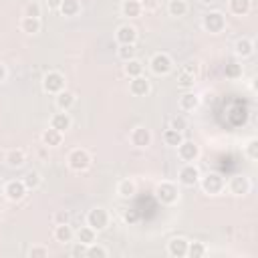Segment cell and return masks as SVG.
<instances>
[{
	"instance_id": "cell-42",
	"label": "cell",
	"mask_w": 258,
	"mask_h": 258,
	"mask_svg": "<svg viewBox=\"0 0 258 258\" xmlns=\"http://www.w3.org/2000/svg\"><path fill=\"white\" fill-rule=\"evenodd\" d=\"M30 258H46L48 256V250L46 248H42V246H34V248H30Z\"/></svg>"
},
{
	"instance_id": "cell-34",
	"label": "cell",
	"mask_w": 258,
	"mask_h": 258,
	"mask_svg": "<svg viewBox=\"0 0 258 258\" xmlns=\"http://www.w3.org/2000/svg\"><path fill=\"white\" fill-rule=\"evenodd\" d=\"M24 185H26V189H34V187H38L40 185V173L38 171H28L26 175H24Z\"/></svg>"
},
{
	"instance_id": "cell-25",
	"label": "cell",
	"mask_w": 258,
	"mask_h": 258,
	"mask_svg": "<svg viewBox=\"0 0 258 258\" xmlns=\"http://www.w3.org/2000/svg\"><path fill=\"white\" fill-rule=\"evenodd\" d=\"M20 28H22V32H26V34H36V32H40V20H38V18L24 16V18L20 20Z\"/></svg>"
},
{
	"instance_id": "cell-44",
	"label": "cell",
	"mask_w": 258,
	"mask_h": 258,
	"mask_svg": "<svg viewBox=\"0 0 258 258\" xmlns=\"http://www.w3.org/2000/svg\"><path fill=\"white\" fill-rule=\"evenodd\" d=\"M60 2H62V0H46V6L54 10V8H58V6H60Z\"/></svg>"
},
{
	"instance_id": "cell-3",
	"label": "cell",
	"mask_w": 258,
	"mask_h": 258,
	"mask_svg": "<svg viewBox=\"0 0 258 258\" xmlns=\"http://www.w3.org/2000/svg\"><path fill=\"white\" fill-rule=\"evenodd\" d=\"M196 79H198V62H187L179 69V75H177V85L181 89H191L196 85Z\"/></svg>"
},
{
	"instance_id": "cell-48",
	"label": "cell",
	"mask_w": 258,
	"mask_h": 258,
	"mask_svg": "<svg viewBox=\"0 0 258 258\" xmlns=\"http://www.w3.org/2000/svg\"><path fill=\"white\" fill-rule=\"evenodd\" d=\"M202 4H212V2H216V0H200Z\"/></svg>"
},
{
	"instance_id": "cell-33",
	"label": "cell",
	"mask_w": 258,
	"mask_h": 258,
	"mask_svg": "<svg viewBox=\"0 0 258 258\" xmlns=\"http://www.w3.org/2000/svg\"><path fill=\"white\" fill-rule=\"evenodd\" d=\"M117 54H119L121 60H131V58H135V44H119Z\"/></svg>"
},
{
	"instance_id": "cell-18",
	"label": "cell",
	"mask_w": 258,
	"mask_h": 258,
	"mask_svg": "<svg viewBox=\"0 0 258 258\" xmlns=\"http://www.w3.org/2000/svg\"><path fill=\"white\" fill-rule=\"evenodd\" d=\"M60 141H62V133L60 131H56L52 127H48V129L42 131V143L46 147H56V145H60Z\"/></svg>"
},
{
	"instance_id": "cell-5",
	"label": "cell",
	"mask_w": 258,
	"mask_h": 258,
	"mask_svg": "<svg viewBox=\"0 0 258 258\" xmlns=\"http://www.w3.org/2000/svg\"><path fill=\"white\" fill-rule=\"evenodd\" d=\"M42 89H44L46 93H50V95L60 93V91L64 89V77H62L60 73H56V71L46 73L44 79H42Z\"/></svg>"
},
{
	"instance_id": "cell-16",
	"label": "cell",
	"mask_w": 258,
	"mask_h": 258,
	"mask_svg": "<svg viewBox=\"0 0 258 258\" xmlns=\"http://www.w3.org/2000/svg\"><path fill=\"white\" fill-rule=\"evenodd\" d=\"M230 191L234 194V196H244V194H248V189H250V181H248V177H244V175H234L232 179H230Z\"/></svg>"
},
{
	"instance_id": "cell-38",
	"label": "cell",
	"mask_w": 258,
	"mask_h": 258,
	"mask_svg": "<svg viewBox=\"0 0 258 258\" xmlns=\"http://www.w3.org/2000/svg\"><path fill=\"white\" fill-rule=\"evenodd\" d=\"M246 153H248L250 159H256V157H258V139H256V137L248 139V143H246Z\"/></svg>"
},
{
	"instance_id": "cell-24",
	"label": "cell",
	"mask_w": 258,
	"mask_h": 258,
	"mask_svg": "<svg viewBox=\"0 0 258 258\" xmlns=\"http://www.w3.org/2000/svg\"><path fill=\"white\" fill-rule=\"evenodd\" d=\"M234 50L238 56H250L254 52V42L250 38H240V40H236Z\"/></svg>"
},
{
	"instance_id": "cell-11",
	"label": "cell",
	"mask_w": 258,
	"mask_h": 258,
	"mask_svg": "<svg viewBox=\"0 0 258 258\" xmlns=\"http://www.w3.org/2000/svg\"><path fill=\"white\" fill-rule=\"evenodd\" d=\"M4 194H6L8 200L18 202V200L24 198V194H26V185H24L22 179H12V181H8V183L4 185Z\"/></svg>"
},
{
	"instance_id": "cell-29",
	"label": "cell",
	"mask_w": 258,
	"mask_h": 258,
	"mask_svg": "<svg viewBox=\"0 0 258 258\" xmlns=\"http://www.w3.org/2000/svg\"><path fill=\"white\" fill-rule=\"evenodd\" d=\"M117 194L121 198H133L135 196V183L131 179H121L117 185Z\"/></svg>"
},
{
	"instance_id": "cell-30",
	"label": "cell",
	"mask_w": 258,
	"mask_h": 258,
	"mask_svg": "<svg viewBox=\"0 0 258 258\" xmlns=\"http://www.w3.org/2000/svg\"><path fill=\"white\" fill-rule=\"evenodd\" d=\"M230 10L236 16H244L250 12V0H230Z\"/></svg>"
},
{
	"instance_id": "cell-21",
	"label": "cell",
	"mask_w": 258,
	"mask_h": 258,
	"mask_svg": "<svg viewBox=\"0 0 258 258\" xmlns=\"http://www.w3.org/2000/svg\"><path fill=\"white\" fill-rule=\"evenodd\" d=\"M198 105H200V97L196 93H183L179 97V107L183 111H194V109H198Z\"/></svg>"
},
{
	"instance_id": "cell-39",
	"label": "cell",
	"mask_w": 258,
	"mask_h": 258,
	"mask_svg": "<svg viewBox=\"0 0 258 258\" xmlns=\"http://www.w3.org/2000/svg\"><path fill=\"white\" fill-rule=\"evenodd\" d=\"M24 16H30V18H38V16H40V6H38L36 2H30V4H26V8H24Z\"/></svg>"
},
{
	"instance_id": "cell-37",
	"label": "cell",
	"mask_w": 258,
	"mask_h": 258,
	"mask_svg": "<svg viewBox=\"0 0 258 258\" xmlns=\"http://www.w3.org/2000/svg\"><path fill=\"white\" fill-rule=\"evenodd\" d=\"M85 256H89V258H105L107 250L101 248V246H95V242H93V244H89V250H85Z\"/></svg>"
},
{
	"instance_id": "cell-40",
	"label": "cell",
	"mask_w": 258,
	"mask_h": 258,
	"mask_svg": "<svg viewBox=\"0 0 258 258\" xmlns=\"http://www.w3.org/2000/svg\"><path fill=\"white\" fill-rule=\"evenodd\" d=\"M123 220H125V224H137L139 222V212L137 210H125L123 212Z\"/></svg>"
},
{
	"instance_id": "cell-22",
	"label": "cell",
	"mask_w": 258,
	"mask_h": 258,
	"mask_svg": "<svg viewBox=\"0 0 258 258\" xmlns=\"http://www.w3.org/2000/svg\"><path fill=\"white\" fill-rule=\"evenodd\" d=\"M24 161H26V155H24L22 149H10V151L6 153V163H8L10 167H22Z\"/></svg>"
},
{
	"instance_id": "cell-32",
	"label": "cell",
	"mask_w": 258,
	"mask_h": 258,
	"mask_svg": "<svg viewBox=\"0 0 258 258\" xmlns=\"http://www.w3.org/2000/svg\"><path fill=\"white\" fill-rule=\"evenodd\" d=\"M167 12H169L171 16H183V14L187 12V4H185V0H169Z\"/></svg>"
},
{
	"instance_id": "cell-35",
	"label": "cell",
	"mask_w": 258,
	"mask_h": 258,
	"mask_svg": "<svg viewBox=\"0 0 258 258\" xmlns=\"http://www.w3.org/2000/svg\"><path fill=\"white\" fill-rule=\"evenodd\" d=\"M224 75H226L228 79H240V77H242V64H238V62H228L226 69H224Z\"/></svg>"
},
{
	"instance_id": "cell-6",
	"label": "cell",
	"mask_w": 258,
	"mask_h": 258,
	"mask_svg": "<svg viewBox=\"0 0 258 258\" xmlns=\"http://www.w3.org/2000/svg\"><path fill=\"white\" fill-rule=\"evenodd\" d=\"M91 163V155L85 151V149H73L69 153V167L75 169V171H83L87 169Z\"/></svg>"
},
{
	"instance_id": "cell-27",
	"label": "cell",
	"mask_w": 258,
	"mask_h": 258,
	"mask_svg": "<svg viewBox=\"0 0 258 258\" xmlns=\"http://www.w3.org/2000/svg\"><path fill=\"white\" fill-rule=\"evenodd\" d=\"M141 73H143V64H141V60H137V58L125 60V75H127L129 79H133V77H139Z\"/></svg>"
},
{
	"instance_id": "cell-20",
	"label": "cell",
	"mask_w": 258,
	"mask_h": 258,
	"mask_svg": "<svg viewBox=\"0 0 258 258\" xmlns=\"http://www.w3.org/2000/svg\"><path fill=\"white\" fill-rule=\"evenodd\" d=\"M73 105H75V95L71 91H64L62 89L60 93H56V107L60 111H69Z\"/></svg>"
},
{
	"instance_id": "cell-2",
	"label": "cell",
	"mask_w": 258,
	"mask_h": 258,
	"mask_svg": "<svg viewBox=\"0 0 258 258\" xmlns=\"http://www.w3.org/2000/svg\"><path fill=\"white\" fill-rule=\"evenodd\" d=\"M149 67H151L153 75H159V77H161V75L171 73V69H173V60H171L169 54H165V52H157V54L151 56Z\"/></svg>"
},
{
	"instance_id": "cell-12",
	"label": "cell",
	"mask_w": 258,
	"mask_h": 258,
	"mask_svg": "<svg viewBox=\"0 0 258 258\" xmlns=\"http://www.w3.org/2000/svg\"><path fill=\"white\" fill-rule=\"evenodd\" d=\"M115 38L119 44H135L137 40V30L131 24H121L115 32Z\"/></svg>"
},
{
	"instance_id": "cell-7",
	"label": "cell",
	"mask_w": 258,
	"mask_h": 258,
	"mask_svg": "<svg viewBox=\"0 0 258 258\" xmlns=\"http://www.w3.org/2000/svg\"><path fill=\"white\" fill-rule=\"evenodd\" d=\"M224 26H226V18H224L222 12H208V14L204 16V28H206L208 32L218 34V32L224 30Z\"/></svg>"
},
{
	"instance_id": "cell-19",
	"label": "cell",
	"mask_w": 258,
	"mask_h": 258,
	"mask_svg": "<svg viewBox=\"0 0 258 258\" xmlns=\"http://www.w3.org/2000/svg\"><path fill=\"white\" fill-rule=\"evenodd\" d=\"M141 2L139 0H125L123 2V6H121V12H123V16H127V18H137L139 14H141Z\"/></svg>"
},
{
	"instance_id": "cell-1",
	"label": "cell",
	"mask_w": 258,
	"mask_h": 258,
	"mask_svg": "<svg viewBox=\"0 0 258 258\" xmlns=\"http://www.w3.org/2000/svg\"><path fill=\"white\" fill-rule=\"evenodd\" d=\"M155 196L161 204H175L177 198H179V189L175 183L171 181H161L157 187H155Z\"/></svg>"
},
{
	"instance_id": "cell-31",
	"label": "cell",
	"mask_w": 258,
	"mask_h": 258,
	"mask_svg": "<svg viewBox=\"0 0 258 258\" xmlns=\"http://www.w3.org/2000/svg\"><path fill=\"white\" fill-rule=\"evenodd\" d=\"M163 141L167 143V145H173V147H177L181 141H183V135H181V131H175V129H165V133H163Z\"/></svg>"
},
{
	"instance_id": "cell-41",
	"label": "cell",
	"mask_w": 258,
	"mask_h": 258,
	"mask_svg": "<svg viewBox=\"0 0 258 258\" xmlns=\"http://www.w3.org/2000/svg\"><path fill=\"white\" fill-rule=\"evenodd\" d=\"M169 127H171V129H175V131H181V133H183V129L187 127V123H185V119H183V117H173V119L169 121Z\"/></svg>"
},
{
	"instance_id": "cell-47",
	"label": "cell",
	"mask_w": 258,
	"mask_h": 258,
	"mask_svg": "<svg viewBox=\"0 0 258 258\" xmlns=\"http://www.w3.org/2000/svg\"><path fill=\"white\" fill-rule=\"evenodd\" d=\"M6 79V67L0 62V81H4Z\"/></svg>"
},
{
	"instance_id": "cell-45",
	"label": "cell",
	"mask_w": 258,
	"mask_h": 258,
	"mask_svg": "<svg viewBox=\"0 0 258 258\" xmlns=\"http://www.w3.org/2000/svg\"><path fill=\"white\" fill-rule=\"evenodd\" d=\"M81 254H85V250H83V244L79 242V246L73 250V256H81Z\"/></svg>"
},
{
	"instance_id": "cell-17",
	"label": "cell",
	"mask_w": 258,
	"mask_h": 258,
	"mask_svg": "<svg viewBox=\"0 0 258 258\" xmlns=\"http://www.w3.org/2000/svg\"><path fill=\"white\" fill-rule=\"evenodd\" d=\"M50 127L62 133V131H67V129L71 127V117H69L64 111H60V113H54V115L50 117Z\"/></svg>"
},
{
	"instance_id": "cell-23",
	"label": "cell",
	"mask_w": 258,
	"mask_h": 258,
	"mask_svg": "<svg viewBox=\"0 0 258 258\" xmlns=\"http://www.w3.org/2000/svg\"><path fill=\"white\" fill-rule=\"evenodd\" d=\"M73 236H75V232H73V228L69 226V224H56V228H54V238H56V242H71L73 240Z\"/></svg>"
},
{
	"instance_id": "cell-15",
	"label": "cell",
	"mask_w": 258,
	"mask_h": 258,
	"mask_svg": "<svg viewBox=\"0 0 258 258\" xmlns=\"http://www.w3.org/2000/svg\"><path fill=\"white\" fill-rule=\"evenodd\" d=\"M187 240H183V238H173V240H169V244H167V252H169V256H173V258H183L185 254H187Z\"/></svg>"
},
{
	"instance_id": "cell-13",
	"label": "cell",
	"mask_w": 258,
	"mask_h": 258,
	"mask_svg": "<svg viewBox=\"0 0 258 258\" xmlns=\"http://www.w3.org/2000/svg\"><path fill=\"white\" fill-rule=\"evenodd\" d=\"M129 91H131V95H135V97H145V95L151 91V85H149V81H147L143 75H139V77H133V79H131Z\"/></svg>"
},
{
	"instance_id": "cell-8",
	"label": "cell",
	"mask_w": 258,
	"mask_h": 258,
	"mask_svg": "<svg viewBox=\"0 0 258 258\" xmlns=\"http://www.w3.org/2000/svg\"><path fill=\"white\" fill-rule=\"evenodd\" d=\"M177 179H179L181 185L191 187V185H196V183L200 181V169H198L194 163H187V165H183V167L179 169Z\"/></svg>"
},
{
	"instance_id": "cell-43",
	"label": "cell",
	"mask_w": 258,
	"mask_h": 258,
	"mask_svg": "<svg viewBox=\"0 0 258 258\" xmlns=\"http://www.w3.org/2000/svg\"><path fill=\"white\" fill-rule=\"evenodd\" d=\"M69 220H71V214L67 210H60V212L54 214V222L56 224H69Z\"/></svg>"
},
{
	"instance_id": "cell-9",
	"label": "cell",
	"mask_w": 258,
	"mask_h": 258,
	"mask_svg": "<svg viewBox=\"0 0 258 258\" xmlns=\"http://www.w3.org/2000/svg\"><path fill=\"white\" fill-rule=\"evenodd\" d=\"M177 153H179V157H181L183 161L191 163V161H196V159H198V155H200V145H198V143H194V141L183 139V141L177 145Z\"/></svg>"
},
{
	"instance_id": "cell-28",
	"label": "cell",
	"mask_w": 258,
	"mask_h": 258,
	"mask_svg": "<svg viewBox=\"0 0 258 258\" xmlns=\"http://www.w3.org/2000/svg\"><path fill=\"white\" fill-rule=\"evenodd\" d=\"M77 240L83 244V246H89L95 242V230L91 226H85V228H79L77 232Z\"/></svg>"
},
{
	"instance_id": "cell-26",
	"label": "cell",
	"mask_w": 258,
	"mask_h": 258,
	"mask_svg": "<svg viewBox=\"0 0 258 258\" xmlns=\"http://www.w3.org/2000/svg\"><path fill=\"white\" fill-rule=\"evenodd\" d=\"M58 10L62 16H77L81 10V4H79V0H62Z\"/></svg>"
},
{
	"instance_id": "cell-14",
	"label": "cell",
	"mask_w": 258,
	"mask_h": 258,
	"mask_svg": "<svg viewBox=\"0 0 258 258\" xmlns=\"http://www.w3.org/2000/svg\"><path fill=\"white\" fill-rule=\"evenodd\" d=\"M131 143L135 147H147L151 143V131L145 127H135L131 131Z\"/></svg>"
},
{
	"instance_id": "cell-46",
	"label": "cell",
	"mask_w": 258,
	"mask_h": 258,
	"mask_svg": "<svg viewBox=\"0 0 258 258\" xmlns=\"http://www.w3.org/2000/svg\"><path fill=\"white\" fill-rule=\"evenodd\" d=\"M155 4H157V0H143L141 6H145V8H155Z\"/></svg>"
},
{
	"instance_id": "cell-4",
	"label": "cell",
	"mask_w": 258,
	"mask_h": 258,
	"mask_svg": "<svg viewBox=\"0 0 258 258\" xmlns=\"http://www.w3.org/2000/svg\"><path fill=\"white\" fill-rule=\"evenodd\" d=\"M87 224L95 230V232H101L109 226V214L105 208H93L89 214H87Z\"/></svg>"
},
{
	"instance_id": "cell-36",
	"label": "cell",
	"mask_w": 258,
	"mask_h": 258,
	"mask_svg": "<svg viewBox=\"0 0 258 258\" xmlns=\"http://www.w3.org/2000/svg\"><path fill=\"white\" fill-rule=\"evenodd\" d=\"M204 254H206V246H204L202 242H191V244H187V254H185V256L200 258V256H204Z\"/></svg>"
},
{
	"instance_id": "cell-10",
	"label": "cell",
	"mask_w": 258,
	"mask_h": 258,
	"mask_svg": "<svg viewBox=\"0 0 258 258\" xmlns=\"http://www.w3.org/2000/svg\"><path fill=\"white\" fill-rule=\"evenodd\" d=\"M202 187H204L206 194L216 196V194L222 191V187H224V179H222V175H218V173H208V175L202 179Z\"/></svg>"
}]
</instances>
